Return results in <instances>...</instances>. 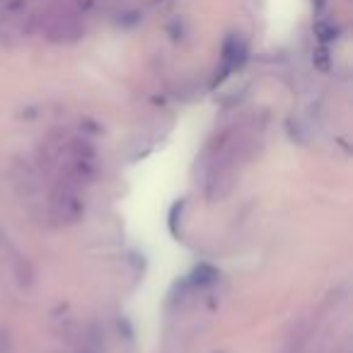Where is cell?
I'll use <instances>...</instances> for the list:
<instances>
[{
    "label": "cell",
    "instance_id": "cell-4",
    "mask_svg": "<svg viewBox=\"0 0 353 353\" xmlns=\"http://www.w3.org/2000/svg\"><path fill=\"white\" fill-rule=\"evenodd\" d=\"M10 17V10H8V0H0V20Z\"/></svg>",
    "mask_w": 353,
    "mask_h": 353
},
{
    "label": "cell",
    "instance_id": "cell-1",
    "mask_svg": "<svg viewBox=\"0 0 353 353\" xmlns=\"http://www.w3.org/2000/svg\"><path fill=\"white\" fill-rule=\"evenodd\" d=\"M259 133L252 123H235L218 136L206 165V196L221 201L235 189L240 172L254 157Z\"/></svg>",
    "mask_w": 353,
    "mask_h": 353
},
{
    "label": "cell",
    "instance_id": "cell-3",
    "mask_svg": "<svg viewBox=\"0 0 353 353\" xmlns=\"http://www.w3.org/2000/svg\"><path fill=\"white\" fill-rule=\"evenodd\" d=\"M85 213V196L83 187L68 179H61L54 189V196H51V216L59 223H78Z\"/></svg>",
    "mask_w": 353,
    "mask_h": 353
},
{
    "label": "cell",
    "instance_id": "cell-5",
    "mask_svg": "<svg viewBox=\"0 0 353 353\" xmlns=\"http://www.w3.org/2000/svg\"><path fill=\"white\" fill-rule=\"evenodd\" d=\"M78 353H97V351H94V348H92V346H90V343H88V346H83V348H80Z\"/></svg>",
    "mask_w": 353,
    "mask_h": 353
},
{
    "label": "cell",
    "instance_id": "cell-2",
    "mask_svg": "<svg viewBox=\"0 0 353 353\" xmlns=\"http://www.w3.org/2000/svg\"><path fill=\"white\" fill-rule=\"evenodd\" d=\"M39 30L51 44H73L85 34V15L61 3H51L39 17Z\"/></svg>",
    "mask_w": 353,
    "mask_h": 353
}]
</instances>
